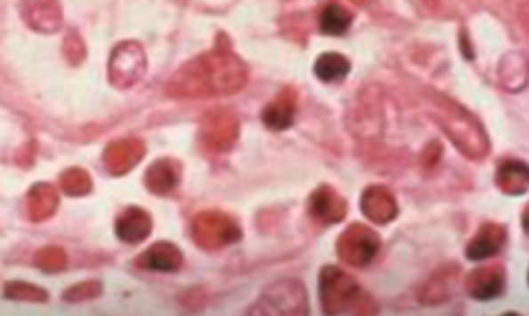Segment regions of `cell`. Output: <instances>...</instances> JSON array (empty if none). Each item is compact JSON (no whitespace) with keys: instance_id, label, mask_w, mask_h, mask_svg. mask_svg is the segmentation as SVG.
<instances>
[{"instance_id":"4","label":"cell","mask_w":529,"mask_h":316,"mask_svg":"<svg viewBox=\"0 0 529 316\" xmlns=\"http://www.w3.org/2000/svg\"><path fill=\"white\" fill-rule=\"evenodd\" d=\"M190 233L196 246L205 250H220L238 242L240 227L229 215L221 211H203L190 224Z\"/></svg>"},{"instance_id":"11","label":"cell","mask_w":529,"mask_h":316,"mask_svg":"<svg viewBox=\"0 0 529 316\" xmlns=\"http://www.w3.org/2000/svg\"><path fill=\"white\" fill-rule=\"evenodd\" d=\"M145 155V145L139 138H120L108 145L104 154V163L108 172L114 176H123L131 172Z\"/></svg>"},{"instance_id":"13","label":"cell","mask_w":529,"mask_h":316,"mask_svg":"<svg viewBox=\"0 0 529 316\" xmlns=\"http://www.w3.org/2000/svg\"><path fill=\"white\" fill-rule=\"evenodd\" d=\"M360 209L374 224H389L397 217V201L385 186H371L362 194Z\"/></svg>"},{"instance_id":"1","label":"cell","mask_w":529,"mask_h":316,"mask_svg":"<svg viewBox=\"0 0 529 316\" xmlns=\"http://www.w3.org/2000/svg\"><path fill=\"white\" fill-rule=\"evenodd\" d=\"M248 68L232 50H213L187 62L168 83L172 98H221L240 91Z\"/></svg>"},{"instance_id":"27","label":"cell","mask_w":529,"mask_h":316,"mask_svg":"<svg viewBox=\"0 0 529 316\" xmlns=\"http://www.w3.org/2000/svg\"><path fill=\"white\" fill-rule=\"evenodd\" d=\"M101 294V283L100 281H85L76 283L75 288L65 292V300L68 302H83V300H93Z\"/></svg>"},{"instance_id":"16","label":"cell","mask_w":529,"mask_h":316,"mask_svg":"<svg viewBox=\"0 0 529 316\" xmlns=\"http://www.w3.org/2000/svg\"><path fill=\"white\" fill-rule=\"evenodd\" d=\"M153 221L148 211L141 207H129L116 219V236L126 244H139L151 233Z\"/></svg>"},{"instance_id":"28","label":"cell","mask_w":529,"mask_h":316,"mask_svg":"<svg viewBox=\"0 0 529 316\" xmlns=\"http://www.w3.org/2000/svg\"><path fill=\"white\" fill-rule=\"evenodd\" d=\"M62 48H65V56L67 60L71 62V65H79V62L85 59V43L79 37L76 31H71V34L67 36L65 43H62Z\"/></svg>"},{"instance_id":"6","label":"cell","mask_w":529,"mask_h":316,"mask_svg":"<svg viewBox=\"0 0 529 316\" xmlns=\"http://www.w3.org/2000/svg\"><path fill=\"white\" fill-rule=\"evenodd\" d=\"M381 250V238L371 227L352 224L337 240V255L349 267H366Z\"/></svg>"},{"instance_id":"24","label":"cell","mask_w":529,"mask_h":316,"mask_svg":"<svg viewBox=\"0 0 529 316\" xmlns=\"http://www.w3.org/2000/svg\"><path fill=\"white\" fill-rule=\"evenodd\" d=\"M60 188L68 197H83V194L92 191V178H89V174L81 168L67 170V172L60 176Z\"/></svg>"},{"instance_id":"5","label":"cell","mask_w":529,"mask_h":316,"mask_svg":"<svg viewBox=\"0 0 529 316\" xmlns=\"http://www.w3.org/2000/svg\"><path fill=\"white\" fill-rule=\"evenodd\" d=\"M145 71H148V59L137 42H123L112 50L108 77L114 87L129 90L143 79Z\"/></svg>"},{"instance_id":"17","label":"cell","mask_w":529,"mask_h":316,"mask_svg":"<svg viewBox=\"0 0 529 316\" xmlns=\"http://www.w3.org/2000/svg\"><path fill=\"white\" fill-rule=\"evenodd\" d=\"M296 93L292 90H284L277 98H273L263 110V122L271 130H285L294 124L296 118Z\"/></svg>"},{"instance_id":"29","label":"cell","mask_w":529,"mask_h":316,"mask_svg":"<svg viewBox=\"0 0 529 316\" xmlns=\"http://www.w3.org/2000/svg\"><path fill=\"white\" fill-rule=\"evenodd\" d=\"M511 59H513V68H519V77L511 81V79H507V73L505 71H501V79H502V83H505L507 90L519 91V90H524V87H525V75H527V71H525V60H521L519 67H515V60H517V54H511ZM511 73L515 75L517 71H511Z\"/></svg>"},{"instance_id":"23","label":"cell","mask_w":529,"mask_h":316,"mask_svg":"<svg viewBox=\"0 0 529 316\" xmlns=\"http://www.w3.org/2000/svg\"><path fill=\"white\" fill-rule=\"evenodd\" d=\"M349 73V60L346 56L327 52L318 56L315 62V75L323 83H335V81H341Z\"/></svg>"},{"instance_id":"26","label":"cell","mask_w":529,"mask_h":316,"mask_svg":"<svg viewBox=\"0 0 529 316\" xmlns=\"http://www.w3.org/2000/svg\"><path fill=\"white\" fill-rule=\"evenodd\" d=\"M4 296L11 300H19V302H46L48 294L44 292L42 288L31 286V283L25 281H12L6 286Z\"/></svg>"},{"instance_id":"18","label":"cell","mask_w":529,"mask_h":316,"mask_svg":"<svg viewBox=\"0 0 529 316\" xmlns=\"http://www.w3.org/2000/svg\"><path fill=\"white\" fill-rule=\"evenodd\" d=\"M182 168L174 160H157L145 174V185L151 193L168 194L180 185Z\"/></svg>"},{"instance_id":"12","label":"cell","mask_w":529,"mask_h":316,"mask_svg":"<svg viewBox=\"0 0 529 316\" xmlns=\"http://www.w3.org/2000/svg\"><path fill=\"white\" fill-rule=\"evenodd\" d=\"M468 294L476 300H493L505 292V271L496 265L471 271L465 281Z\"/></svg>"},{"instance_id":"14","label":"cell","mask_w":529,"mask_h":316,"mask_svg":"<svg viewBox=\"0 0 529 316\" xmlns=\"http://www.w3.org/2000/svg\"><path fill=\"white\" fill-rule=\"evenodd\" d=\"M505 227L499 224H486L480 227V232H477L474 240L468 244L465 255H468L469 261H484V258L499 255L502 246H505Z\"/></svg>"},{"instance_id":"10","label":"cell","mask_w":529,"mask_h":316,"mask_svg":"<svg viewBox=\"0 0 529 316\" xmlns=\"http://www.w3.org/2000/svg\"><path fill=\"white\" fill-rule=\"evenodd\" d=\"M310 217L323 225H333L348 215V203L331 186H321L310 194L309 201Z\"/></svg>"},{"instance_id":"19","label":"cell","mask_w":529,"mask_h":316,"mask_svg":"<svg viewBox=\"0 0 529 316\" xmlns=\"http://www.w3.org/2000/svg\"><path fill=\"white\" fill-rule=\"evenodd\" d=\"M459 286V271L455 267H447L432 277V280L426 283L422 292V302L424 304H443L449 298H453Z\"/></svg>"},{"instance_id":"7","label":"cell","mask_w":529,"mask_h":316,"mask_svg":"<svg viewBox=\"0 0 529 316\" xmlns=\"http://www.w3.org/2000/svg\"><path fill=\"white\" fill-rule=\"evenodd\" d=\"M443 122V129L449 132L451 141L457 145V149L469 160H484L488 154V138L484 130L477 126L474 118L463 116V112H447V116L438 118Z\"/></svg>"},{"instance_id":"22","label":"cell","mask_w":529,"mask_h":316,"mask_svg":"<svg viewBox=\"0 0 529 316\" xmlns=\"http://www.w3.org/2000/svg\"><path fill=\"white\" fill-rule=\"evenodd\" d=\"M321 31L327 36H343L352 25V12L340 3H329L321 12Z\"/></svg>"},{"instance_id":"25","label":"cell","mask_w":529,"mask_h":316,"mask_svg":"<svg viewBox=\"0 0 529 316\" xmlns=\"http://www.w3.org/2000/svg\"><path fill=\"white\" fill-rule=\"evenodd\" d=\"M36 265L46 273H59L67 267V255L59 246H46L36 255Z\"/></svg>"},{"instance_id":"2","label":"cell","mask_w":529,"mask_h":316,"mask_svg":"<svg viewBox=\"0 0 529 316\" xmlns=\"http://www.w3.org/2000/svg\"><path fill=\"white\" fill-rule=\"evenodd\" d=\"M318 294L325 314H346V312H368L365 304L371 302L366 294L358 288L352 275L340 267H325L318 280Z\"/></svg>"},{"instance_id":"15","label":"cell","mask_w":529,"mask_h":316,"mask_svg":"<svg viewBox=\"0 0 529 316\" xmlns=\"http://www.w3.org/2000/svg\"><path fill=\"white\" fill-rule=\"evenodd\" d=\"M182 261H184L182 252L178 250L176 244L157 242L137 258V265L141 269L162 271V273H174V271L182 267Z\"/></svg>"},{"instance_id":"3","label":"cell","mask_w":529,"mask_h":316,"mask_svg":"<svg viewBox=\"0 0 529 316\" xmlns=\"http://www.w3.org/2000/svg\"><path fill=\"white\" fill-rule=\"evenodd\" d=\"M251 314H309V296L301 281L284 280L269 286L260 296Z\"/></svg>"},{"instance_id":"9","label":"cell","mask_w":529,"mask_h":316,"mask_svg":"<svg viewBox=\"0 0 529 316\" xmlns=\"http://www.w3.org/2000/svg\"><path fill=\"white\" fill-rule=\"evenodd\" d=\"M21 17L40 34H54L62 25L59 0H21Z\"/></svg>"},{"instance_id":"8","label":"cell","mask_w":529,"mask_h":316,"mask_svg":"<svg viewBox=\"0 0 529 316\" xmlns=\"http://www.w3.org/2000/svg\"><path fill=\"white\" fill-rule=\"evenodd\" d=\"M238 138V120L232 112H209L201 124V141L213 154H226Z\"/></svg>"},{"instance_id":"20","label":"cell","mask_w":529,"mask_h":316,"mask_svg":"<svg viewBox=\"0 0 529 316\" xmlns=\"http://www.w3.org/2000/svg\"><path fill=\"white\" fill-rule=\"evenodd\" d=\"M59 207V193L52 185L40 182L28 194V215L31 221H44L52 217Z\"/></svg>"},{"instance_id":"21","label":"cell","mask_w":529,"mask_h":316,"mask_svg":"<svg viewBox=\"0 0 529 316\" xmlns=\"http://www.w3.org/2000/svg\"><path fill=\"white\" fill-rule=\"evenodd\" d=\"M496 185H499L502 193L513 194V197L524 194L529 188L527 166L519 160L502 162L499 172H496Z\"/></svg>"}]
</instances>
